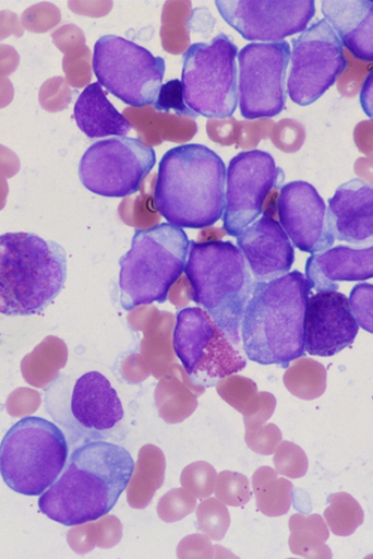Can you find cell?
Masks as SVG:
<instances>
[{"instance_id":"6da1fadb","label":"cell","mask_w":373,"mask_h":559,"mask_svg":"<svg viewBox=\"0 0 373 559\" xmlns=\"http://www.w3.org/2000/svg\"><path fill=\"white\" fill-rule=\"evenodd\" d=\"M135 469L123 447L92 441L76 449L61 473L38 499L41 513L63 526H79L107 515L127 491Z\"/></svg>"},{"instance_id":"7a4b0ae2","label":"cell","mask_w":373,"mask_h":559,"mask_svg":"<svg viewBox=\"0 0 373 559\" xmlns=\"http://www.w3.org/2000/svg\"><path fill=\"white\" fill-rule=\"evenodd\" d=\"M311 287L299 271L255 283L241 323L245 356L260 366L287 369L305 356V318Z\"/></svg>"},{"instance_id":"3957f363","label":"cell","mask_w":373,"mask_h":559,"mask_svg":"<svg viewBox=\"0 0 373 559\" xmlns=\"http://www.w3.org/2000/svg\"><path fill=\"white\" fill-rule=\"evenodd\" d=\"M227 167L209 147L188 144L166 152L159 164L154 203L170 225L204 229L224 217Z\"/></svg>"},{"instance_id":"277c9868","label":"cell","mask_w":373,"mask_h":559,"mask_svg":"<svg viewBox=\"0 0 373 559\" xmlns=\"http://www.w3.org/2000/svg\"><path fill=\"white\" fill-rule=\"evenodd\" d=\"M65 280L67 253L59 243L31 233L0 235V314L44 312Z\"/></svg>"},{"instance_id":"5b68a950","label":"cell","mask_w":373,"mask_h":559,"mask_svg":"<svg viewBox=\"0 0 373 559\" xmlns=\"http://www.w3.org/2000/svg\"><path fill=\"white\" fill-rule=\"evenodd\" d=\"M184 273L192 300L240 346L243 313L256 283L241 250L228 241H190Z\"/></svg>"},{"instance_id":"8992f818","label":"cell","mask_w":373,"mask_h":559,"mask_svg":"<svg viewBox=\"0 0 373 559\" xmlns=\"http://www.w3.org/2000/svg\"><path fill=\"white\" fill-rule=\"evenodd\" d=\"M186 233L170 223L135 230L131 249L120 259V304L123 310L164 304L182 276L189 254Z\"/></svg>"},{"instance_id":"52a82bcc","label":"cell","mask_w":373,"mask_h":559,"mask_svg":"<svg viewBox=\"0 0 373 559\" xmlns=\"http://www.w3.org/2000/svg\"><path fill=\"white\" fill-rule=\"evenodd\" d=\"M68 455V441L57 425L27 416L0 443V475L12 491L40 497L59 479Z\"/></svg>"},{"instance_id":"ba28073f","label":"cell","mask_w":373,"mask_h":559,"mask_svg":"<svg viewBox=\"0 0 373 559\" xmlns=\"http://www.w3.org/2000/svg\"><path fill=\"white\" fill-rule=\"evenodd\" d=\"M239 48L226 34L210 44H195L183 55L186 106L206 119H227L239 105Z\"/></svg>"},{"instance_id":"9c48e42d","label":"cell","mask_w":373,"mask_h":559,"mask_svg":"<svg viewBox=\"0 0 373 559\" xmlns=\"http://www.w3.org/2000/svg\"><path fill=\"white\" fill-rule=\"evenodd\" d=\"M163 58L117 35L103 36L93 53V72L101 87L135 108L154 105L165 76Z\"/></svg>"},{"instance_id":"30bf717a","label":"cell","mask_w":373,"mask_h":559,"mask_svg":"<svg viewBox=\"0 0 373 559\" xmlns=\"http://www.w3.org/2000/svg\"><path fill=\"white\" fill-rule=\"evenodd\" d=\"M173 349L191 382L205 388L216 386L246 367L240 346L233 345L200 307L177 313Z\"/></svg>"},{"instance_id":"8fae6325","label":"cell","mask_w":373,"mask_h":559,"mask_svg":"<svg viewBox=\"0 0 373 559\" xmlns=\"http://www.w3.org/2000/svg\"><path fill=\"white\" fill-rule=\"evenodd\" d=\"M157 163L154 147L142 140L116 136L94 143L79 165L83 187L109 199H123L141 190Z\"/></svg>"},{"instance_id":"7c38bea8","label":"cell","mask_w":373,"mask_h":559,"mask_svg":"<svg viewBox=\"0 0 373 559\" xmlns=\"http://www.w3.org/2000/svg\"><path fill=\"white\" fill-rule=\"evenodd\" d=\"M292 44L286 91L294 104L310 106L335 86L348 68V60L326 20L313 23Z\"/></svg>"},{"instance_id":"4fadbf2b","label":"cell","mask_w":373,"mask_h":559,"mask_svg":"<svg viewBox=\"0 0 373 559\" xmlns=\"http://www.w3.org/2000/svg\"><path fill=\"white\" fill-rule=\"evenodd\" d=\"M290 46L251 44L239 51V105L246 120L274 118L287 103Z\"/></svg>"},{"instance_id":"5bb4252c","label":"cell","mask_w":373,"mask_h":559,"mask_svg":"<svg viewBox=\"0 0 373 559\" xmlns=\"http://www.w3.org/2000/svg\"><path fill=\"white\" fill-rule=\"evenodd\" d=\"M285 174L270 153L244 151L228 166L224 229L238 237L264 214L265 202L282 185Z\"/></svg>"},{"instance_id":"9a60e30c","label":"cell","mask_w":373,"mask_h":559,"mask_svg":"<svg viewBox=\"0 0 373 559\" xmlns=\"http://www.w3.org/2000/svg\"><path fill=\"white\" fill-rule=\"evenodd\" d=\"M219 15L244 39L279 44L305 32L314 0H217Z\"/></svg>"},{"instance_id":"2e32d148","label":"cell","mask_w":373,"mask_h":559,"mask_svg":"<svg viewBox=\"0 0 373 559\" xmlns=\"http://www.w3.org/2000/svg\"><path fill=\"white\" fill-rule=\"evenodd\" d=\"M276 210L281 227L299 250L313 255L335 245L327 206L308 181L296 180L284 186Z\"/></svg>"},{"instance_id":"e0dca14e","label":"cell","mask_w":373,"mask_h":559,"mask_svg":"<svg viewBox=\"0 0 373 559\" xmlns=\"http://www.w3.org/2000/svg\"><path fill=\"white\" fill-rule=\"evenodd\" d=\"M359 331L350 300L339 292H317L309 298L305 353L332 357L350 347Z\"/></svg>"},{"instance_id":"ac0fdd59","label":"cell","mask_w":373,"mask_h":559,"mask_svg":"<svg viewBox=\"0 0 373 559\" xmlns=\"http://www.w3.org/2000/svg\"><path fill=\"white\" fill-rule=\"evenodd\" d=\"M237 239L238 248L256 283L272 282L292 270L296 261L294 246L280 223L270 214H262Z\"/></svg>"},{"instance_id":"d6986e66","label":"cell","mask_w":373,"mask_h":559,"mask_svg":"<svg viewBox=\"0 0 373 559\" xmlns=\"http://www.w3.org/2000/svg\"><path fill=\"white\" fill-rule=\"evenodd\" d=\"M328 218L335 239L361 246L373 236V189L361 179L340 186L329 199Z\"/></svg>"},{"instance_id":"ffe728a7","label":"cell","mask_w":373,"mask_h":559,"mask_svg":"<svg viewBox=\"0 0 373 559\" xmlns=\"http://www.w3.org/2000/svg\"><path fill=\"white\" fill-rule=\"evenodd\" d=\"M69 407L81 427L94 431L113 429L124 416L117 390L98 371L80 377L73 386Z\"/></svg>"},{"instance_id":"44dd1931","label":"cell","mask_w":373,"mask_h":559,"mask_svg":"<svg viewBox=\"0 0 373 559\" xmlns=\"http://www.w3.org/2000/svg\"><path fill=\"white\" fill-rule=\"evenodd\" d=\"M305 271L311 289L337 292L339 282H364L373 277V247L329 248L310 257Z\"/></svg>"},{"instance_id":"7402d4cb","label":"cell","mask_w":373,"mask_h":559,"mask_svg":"<svg viewBox=\"0 0 373 559\" xmlns=\"http://www.w3.org/2000/svg\"><path fill=\"white\" fill-rule=\"evenodd\" d=\"M322 11L342 47L357 60L373 62L372 0H324Z\"/></svg>"},{"instance_id":"603a6c76","label":"cell","mask_w":373,"mask_h":559,"mask_svg":"<svg viewBox=\"0 0 373 559\" xmlns=\"http://www.w3.org/2000/svg\"><path fill=\"white\" fill-rule=\"evenodd\" d=\"M74 119L81 132L91 139L127 136L132 131V123L108 100L98 82L91 83L80 94Z\"/></svg>"},{"instance_id":"cb8c5ba5","label":"cell","mask_w":373,"mask_h":559,"mask_svg":"<svg viewBox=\"0 0 373 559\" xmlns=\"http://www.w3.org/2000/svg\"><path fill=\"white\" fill-rule=\"evenodd\" d=\"M154 106L156 110L164 111V114H170L173 110L177 116L192 119L198 117L186 106L183 83L177 79L166 82L160 87Z\"/></svg>"},{"instance_id":"d4e9b609","label":"cell","mask_w":373,"mask_h":559,"mask_svg":"<svg viewBox=\"0 0 373 559\" xmlns=\"http://www.w3.org/2000/svg\"><path fill=\"white\" fill-rule=\"evenodd\" d=\"M217 497L232 507H242L251 499L248 480L238 473L225 472L219 475Z\"/></svg>"},{"instance_id":"484cf974","label":"cell","mask_w":373,"mask_h":559,"mask_svg":"<svg viewBox=\"0 0 373 559\" xmlns=\"http://www.w3.org/2000/svg\"><path fill=\"white\" fill-rule=\"evenodd\" d=\"M60 12L49 3H40L27 9L22 16L25 29L41 34L51 29L60 21Z\"/></svg>"},{"instance_id":"4316f807","label":"cell","mask_w":373,"mask_h":559,"mask_svg":"<svg viewBox=\"0 0 373 559\" xmlns=\"http://www.w3.org/2000/svg\"><path fill=\"white\" fill-rule=\"evenodd\" d=\"M373 286L363 284L353 288L351 295V309L359 324L370 333L372 330V290Z\"/></svg>"},{"instance_id":"83f0119b","label":"cell","mask_w":373,"mask_h":559,"mask_svg":"<svg viewBox=\"0 0 373 559\" xmlns=\"http://www.w3.org/2000/svg\"><path fill=\"white\" fill-rule=\"evenodd\" d=\"M63 87L62 78H55L47 81L39 91L40 106L49 111L62 110L64 106L61 100V90Z\"/></svg>"},{"instance_id":"f1b7e54d","label":"cell","mask_w":373,"mask_h":559,"mask_svg":"<svg viewBox=\"0 0 373 559\" xmlns=\"http://www.w3.org/2000/svg\"><path fill=\"white\" fill-rule=\"evenodd\" d=\"M10 35L21 37L23 36V29L15 13L2 11L0 12V40Z\"/></svg>"},{"instance_id":"f546056e","label":"cell","mask_w":373,"mask_h":559,"mask_svg":"<svg viewBox=\"0 0 373 559\" xmlns=\"http://www.w3.org/2000/svg\"><path fill=\"white\" fill-rule=\"evenodd\" d=\"M20 63V56L10 46L0 45V76H8L15 72Z\"/></svg>"},{"instance_id":"4dcf8cb0","label":"cell","mask_w":373,"mask_h":559,"mask_svg":"<svg viewBox=\"0 0 373 559\" xmlns=\"http://www.w3.org/2000/svg\"><path fill=\"white\" fill-rule=\"evenodd\" d=\"M20 171V160L15 153L0 145V176L11 178Z\"/></svg>"},{"instance_id":"1f68e13d","label":"cell","mask_w":373,"mask_h":559,"mask_svg":"<svg viewBox=\"0 0 373 559\" xmlns=\"http://www.w3.org/2000/svg\"><path fill=\"white\" fill-rule=\"evenodd\" d=\"M13 86L8 78L0 76V108H4L11 104L13 99Z\"/></svg>"},{"instance_id":"d6a6232c","label":"cell","mask_w":373,"mask_h":559,"mask_svg":"<svg viewBox=\"0 0 373 559\" xmlns=\"http://www.w3.org/2000/svg\"><path fill=\"white\" fill-rule=\"evenodd\" d=\"M9 187L4 177L0 176V210L5 206Z\"/></svg>"}]
</instances>
